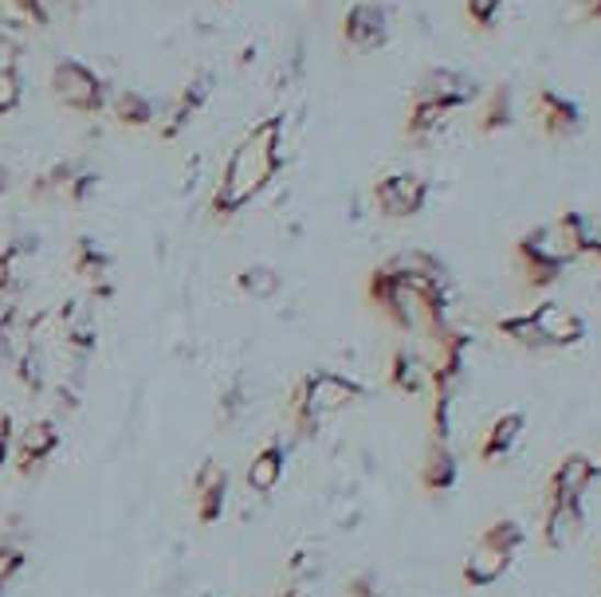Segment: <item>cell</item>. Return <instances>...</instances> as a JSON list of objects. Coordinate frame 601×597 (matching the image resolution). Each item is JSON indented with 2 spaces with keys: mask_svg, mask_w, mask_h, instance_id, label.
I'll use <instances>...</instances> for the list:
<instances>
[{
  "mask_svg": "<svg viewBox=\"0 0 601 597\" xmlns=\"http://www.w3.org/2000/svg\"><path fill=\"white\" fill-rule=\"evenodd\" d=\"M519 437H523V417L519 413H503L496 425H488V437H484L479 452H484V460H496L503 452H511Z\"/></svg>",
  "mask_w": 601,
  "mask_h": 597,
  "instance_id": "cell-15",
  "label": "cell"
},
{
  "mask_svg": "<svg viewBox=\"0 0 601 597\" xmlns=\"http://www.w3.org/2000/svg\"><path fill=\"white\" fill-rule=\"evenodd\" d=\"M531 323H535V330L543 335L546 346H574L586 335L582 318L574 315L570 307H563V303H555V298L538 303V307L531 311Z\"/></svg>",
  "mask_w": 601,
  "mask_h": 597,
  "instance_id": "cell-7",
  "label": "cell"
},
{
  "mask_svg": "<svg viewBox=\"0 0 601 597\" xmlns=\"http://www.w3.org/2000/svg\"><path fill=\"white\" fill-rule=\"evenodd\" d=\"M499 335L511 338V342H519L523 350H538V346H546L543 335L535 330V323H531V315L526 318H503V323H499Z\"/></svg>",
  "mask_w": 601,
  "mask_h": 597,
  "instance_id": "cell-19",
  "label": "cell"
},
{
  "mask_svg": "<svg viewBox=\"0 0 601 597\" xmlns=\"http://www.w3.org/2000/svg\"><path fill=\"white\" fill-rule=\"evenodd\" d=\"M280 138V119H260L245 138L236 142V149L228 154L220 185L213 193L216 213H236V209L252 205L263 189L272 185L280 166L272 158V142Z\"/></svg>",
  "mask_w": 601,
  "mask_h": 597,
  "instance_id": "cell-1",
  "label": "cell"
},
{
  "mask_svg": "<svg viewBox=\"0 0 601 597\" xmlns=\"http://www.w3.org/2000/svg\"><path fill=\"white\" fill-rule=\"evenodd\" d=\"M389 382L401 393H424L436 390V370L421 354H397L394 365H389Z\"/></svg>",
  "mask_w": 601,
  "mask_h": 597,
  "instance_id": "cell-12",
  "label": "cell"
},
{
  "mask_svg": "<svg viewBox=\"0 0 601 597\" xmlns=\"http://www.w3.org/2000/svg\"><path fill=\"white\" fill-rule=\"evenodd\" d=\"M508 566H511L508 551H499L488 539H479L468 551V559H464V582L468 586H491V582H499L508 574Z\"/></svg>",
  "mask_w": 601,
  "mask_h": 597,
  "instance_id": "cell-9",
  "label": "cell"
},
{
  "mask_svg": "<svg viewBox=\"0 0 601 597\" xmlns=\"http://www.w3.org/2000/svg\"><path fill=\"white\" fill-rule=\"evenodd\" d=\"M421 480H424V487H432V492H444V487L456 484V457H452L449 444H444L441 437L432 440L429 457H424Z\"/></svg>",
  "mask_w": 601,
  "mask_h": 597,
  "instance_id": "cell-14",
  "label": "cell"
},
{
  "mask_svg": "<svg viewBox=\"0 0 601 597\" xmlns=\"http://www.w3.org/2000/svg\"><path fill=\"white\" fill-rule=\"evenodd\" d=\"M236 288L245 291L248 298H275L280 295V271L268 268V263H252V268L240 271Z\"/></svg>",
  "mask_w": 601,
  "mask_h": 597,
  "instance_id": "cell-16",
  "label": "cell"
},
{
  "mask_svg": "<svg viewBox=\"0 0 601 597\" xmlns=\"http://www.w3.org/2000/svg\"><path fill=\"white\" fill-rule=\"evenodd\" d=\"M16 307H20V298L12 295L9 288L0 291V327H4V323H9V318H12V311H16Z\"/></svg>",
  "mask_w": 601,
  "mask_h": 597,
  "instance_id": "cell-23",
  "label": "cell"
},
{
  "mask_svg": "<svg viewBox=\"0 0 601 597\" xmlns=\"http://www.w3.org/2000/svg\"><path fill=\"white\" fill-rule=\"evenodd\" d=\"M350 597H377V594L370 589V582H350Z\"/></svg>",
  "mask_w": 601,
  "mask_h": 597,
  "instance_id": "cell-24",
  "label": "cell"
},
{
  "mask_svg": "<svg viewBox=\"0 0 601 597\" xmlns=\"http://www.w3.org/2000/svg\"><path fill=\"white\" fill-rule=\"evenodd\" d=\"M586 519L578 499H555L546 495V519H543V539L551 551H570L574 542L582 539Z\"/></svg>",
  "mask_w": 601,
  "mask_h": 597,
  "instance_id": "cell-6",
  "label": "cell"
},
{
  "mask_svg": "<svg viewBox=\"0 0 601 597\" xmlns=\"http://www.w3.org/2000/svg\"><path fill=\"white\" fill-rule=\"evenodd\" d=\"M484 539H488L491 547H499V551L515 554L519 547H523V527L511 522V519H499V522H491L488 531H484Z\"/></svg>",
  "mask_w": 601,
  "mask_h": 597,
  "instance_id": "cell-20",
  "label": "cell"
},
{
  "mask_svg": "<svg viewBox=\"0 0 601 597\" xmlns=\"http://www.w3.org/2000/svg\"><path fill=\"white\" fill-rule=\"evenodd\" d=\"M56 444H59V432L52 420H29V425L16 432V452H20L16 468L20 472H36V468L56 452Z\"/></svg>",
  "mask_w": 601,
  "mask_h": 597,
  "instance_id": "cell-8",
  "label": "cell"
},
{
  "mask_svg": "<svg viewBox=\"0 0 601 597\" xmlns=\"http://www.w3.org/2000/svg\"><path fill=\"white\" fill-rule=\"evenodd\" d=\"M24 99V79L9 67H0V114H12Z\"/></svg>",
  "mask_w": 601,
  "mask_h": 597,
  "instance_id": "cell-21",
  "label": "cell"
},
{
  "mask_svg": "<svg viewBox=\"0 0 601 597\" xmlns=\"http://www.w3.org/2000/svg\"><path fill=\"white\" fill-rule=\"evenodd\" d=\"M39 24L44 20H39L36 0H0V29L24 36L29 29H39Z\"/></svg>",
  "mask_w": 601,
  "mask_h": 597,
  "instance_id": "cell-17",
  "label": "cell"
},
{
  "mask_svg": "<svg viewBox=\"0 0 601 597\" xmlns=\"http://www.w3.org/2000/svg\"><path fill=\"white\" fill-rule=\"evenodd\" d=\"M228 504V476L216 460H205V468L197 472V511L205 522H213L216 515L225 511Z\"/></svg>",
  "mask_w": 601,
  "mask_h": 597,
  "instance_id": "cell-10",
  "label": "cell"
},
{
  "mask_svg": "<svg viewBox=\"0 0 601 597\" xmlns=\"http://www.w3.org/2000/svg\"><path fill=\"white\" fill-rule=\"evenodd\" d=\"M590 480H598L590 472V464H586L582 452H574V457H566L563 464L555 468V476H551V487H546V495H555V499H578L582 504L586 487H590Z\"/></svg>",
  "mask_w": 601,
  "mask_h": 597,
  "instance_id": "cell-11",
  "label": "cell"
},
{
  "mask_svg": "<svg viewBox=\"0 0 601 597\" xmlns=\"http://www.w3.org/2000/svg\"><path fill=\"white\" fill-rule=\"evenodd\" d=\"M464 4H468V16L476 20V24H491L503 0H464Z\"/></svg>",
  "mask_w": 601,
  "mask_h": 597,
  "instance_id": "cell-22",
  "label": "cell"
},
{
  "mask_svg": "<svg viewBox=\"0 0 601 597\" xmlns=\"http://www.w3.org/2000/svg\"><path fill=\"white\" fill-rule=\"evenodd\" d=\"M358 397H362V390H358V382H350V378H342V373H315V378H307L303 382V397H299V420L303 425H322V420L339 417L347 405H354Z\"/></svg>",
  "mask_w": 601,
  "mask_h": 597,
  "instance_id": "cell-2",
  "label": "cell"
},
{
  "mask_svg": "<svg viewBox=\"0 0 601 597\" xmlns=\"http://www.w3.org/2000/svg\"><path fill=\"white\" fill-rule=\"evenodd\" d=\"M538 103L546 106V111H543L546 131L555 134V138H566V134H574L578 126H582V114L574 111L570 103H558L555 94H538Z\"/></svg>",
  "mask_w": 601,
  "mask_h": 597,
  "instance_id": "cell-18",
  "label": "cell"
},
{
  "mask_svg": "<svg viewBox=\"0 0 601 597\" xmlns=\"http://www.w3.org/2000/svg\"><path fill=\"white\" fill-rule=\"evenodd\" d=\"M47 83H52V94H56L59 106L79 111V114L99 111L106 99L103 79H99L87 64H79V59H59V64L52 67V75H47Z\"/></svg>",
  "mask_w": 601,
  "mask_h": 597,
  "instance_id": "cell-3",
  "label": "cell"
},
{
  "mask_svg": "<svg viewBox=\"0 0 601 597\" xmlns=\"http://www.w3.org/2000/svg\"><path fill=\"white\" fill-rule=\"evenodd\" d=\"M283 480V448H260L252 457V464H248V487H252L256 495H268L272 487H280Z\"/></svg>",
  "mask_w": 601,
  "mask_h": 597,
  "instance_id": "cell-13",
  "label": "cell"
},
{
  "mask_svg": "<svg viewBox=\"0 0 601 597\" xmlns=\"http://www.w3.org/2000/svg\"><path fill=\"white\" fill-rule=\"evenodd\" d=\"M342 36L354 52H377L389 40V16L377 0H362L342 20Z\"/></svg>",
  "mask_w": 601,
  "mask_h": 597,
  "instance_id": "cell-5",
  "label": "cell"
},
{
  "mask_svg": "<svg viewBox=\"0 0 601 597\" xmlns=\"http://www.w3.org/2000/svg\"><path fill=\"white\" fill-rule=\"evenodd\" d=\"M424 196H429V181L421 173H389L386 181H377L374 185V201L377 209L394 221H405V216H413L424 209Z\"/></svg>",
  "mask_w": 601,
  "mask_h": 597,
  "instance_id": "cell-4",
  "label": "cell"
}]
</instances>
